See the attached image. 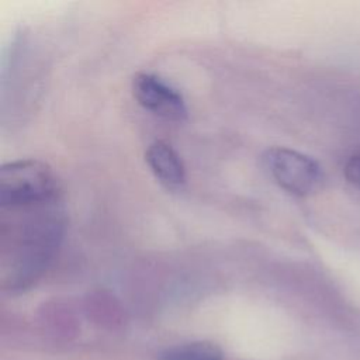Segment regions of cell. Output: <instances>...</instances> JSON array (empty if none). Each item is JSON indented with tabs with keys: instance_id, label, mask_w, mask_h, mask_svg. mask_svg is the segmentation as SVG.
<instances>
[{
	"instance_id": "cell-5",
	"label": "cell",
	"mask_w": 360,
	"mask_h": 360,
	"mask_svg": "<svg viewBox=\"0 0 360 360\" xmlns=\"http://www.w3.org/2000/svg\"><path fill=\"white\" fill-rule=\"evenodd\" d=\"M145 160L155 177L165 187L179 188L184 184L186 166L170 143L160 139L152 142L145 152Z\"/></svg>"
},
{
	"instance_id": "cell-3",
	"label": "cell",
	"mask_w": 360,
	"mask_h": 360,
	"mask_svg": "<svg viewBox=\"0 0 360 360\" xmlns=\"http://www.w3.org/2000/svg\"><path fill=\"white\" fill-rule=\"evenodd\" d=\"M263 163L271 179L287 193L307 197L322 190L325 173L321 165L298 150L273 146L263 155Z\"/></svg>"
},
{
	"instance_id": "cell-7",
	"label": "cell",
	"mask_w": 360,
	"mask_h": 360,
	"mask_svg": "<svg viewBox=\"0 0 360 360\" xmlns=\"http://www.w3.org/2000/svg\"><path fill=\"white\" fill-rule=\"evenodd\" d=\"M345 177L347 181L360 188V155H353L345 165Z\"/></svg>"
},
{
	"instance_id": "cell-2",
	"label": "cell",
	"mask_w": 360,
	"mask_h": 360,
	"mask_svg": "<svg viewBox=\"0 0 360 360\" xmlns=\"http://www.w3.org/2000/svg\"><path fill=\"white\" fill-rule=\"evenodd\" d=\"M62 194L60 184L42 160L21 159L8 162L0 170V204L44 200Z\"/></svg>"
},
{
	"instance_id": "cell-1",
	"label": "cell",
	"mask_w": 360,
	"mask_h": 360,
	"mask_svg": "<svg viewBox=\"0 0 360 360\" xmlns=\"http://www.w3.org/2000/svg\"><path fill=\"white\" fill-rule=\"evenodd\" d=\"M62 194L0 204V274L3 288L24 291L46 271L63 240Z\"/></svg>"
},
{
	"instance_id": "cell-4",
	"label": "cell",
	"mask_w": 360,
	"mask_h": 360,
	"mask_svg": "<svg viewBox=\"0 0 360 360\" xmlns=\"http://www.w3.org/2000/svg\"><path fill=\"white\" fill-rule=\"evenodd\" d=\"M132 93L139 105L163 120L181 122L187 118V105L180 91L153 73H136Z\"/></svg>"
},
{
	"instance_id": "cell-6",
	"label": "cell",
	"mask_w": 360,
	"mask_h": 360,
	"mask_svg": "<svg viewBox=\"0 0 360 360\" xmlns=\"http://www.w3.org/2000/svg\"><path fill=\"white\" fill-rule=\"evenodd\" d=\"M160 360H222L221 350L210 342H193L163 350Z\"/></svg>"
}]
</instances>
